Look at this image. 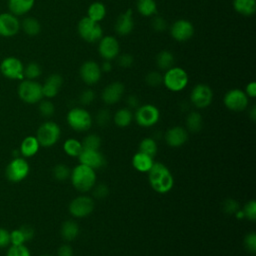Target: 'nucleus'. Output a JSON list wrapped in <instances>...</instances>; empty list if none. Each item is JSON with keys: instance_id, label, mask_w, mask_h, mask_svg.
I'll use <instances>...</instances> for the list:
<instances>
[{"instance_id": "9d476101", "label": "nucleus", "mask_w": 256, "mask_h": 256, "mask_svg": "<svg viewBox=\"0 0 256 256\" xmlns=\"http://www.w3.org/2000/svg\"><path fill=\"white\" fill-rule=\"evenodd\" d=\"M223 103L227 109L234 112H240L247 108L249 97L243 90L234 88L226 92L223 98Z\"/></svg>"}, {"instance_id": "3c124183", "label": "nucleus", "mask_w": 256, "mask_h": 256, "mask_svg": "<svg viewBox=\"0 0 256 256\" xmlns=\"http://www.w3.org/2000/svg\"><path fill=\"white\" fill-rule=\"evenodd\" d=\"M118 64L123 67V68H128L130 67L133 62H134V58L131 54H122V55H118Z\"/></svg>"}, {"instance_id": "423d86ee", "label": "nucleus", "mask_w": 256, "mask_h": 256, "mask_svg": "<svg viewBox=\"0 0 256 256\" xmlns=\"http://www.w3.org/2000/svg\"><path fill=\"white\" fill-rule=\"evenodd\" d=\"M61 136V129L59 125L53 121H46L42 123L36 132V138L43 147H51L56 144Z\"/></svg>"}, {"instance_id": "393cba45", "label": "nucleus", "mask_w": 256, "mask_h": 256, "mask_svg": "<svg viewBox=\"0 0 256 256\" xmlns=\"http://www.w3.org/2000/svg\"><path fill=\"white\" fill-rule=\"evenodd\" d=\"M40 148V144L36 136H27L25 137L20 144V153L25 158L34 156Z\"/></svg>"}, {"instance_id": "6e6d98bb", "label": "nucleus", "mask_w": 256, "mask_h": 256, "mask_svg": "<svg viewBox=\"0 0 256 256\" xmlns=\"http://www.w3.org/2000/svg\"><path fill=\"white\" fill-rule=\"evenodd\" d=\"M20 230L22 231L26 241H29V240H31L33 238V236H34V229L31 226L24 225V226L20 227Z\"/></svg>"}, {"instance_id": "aec40b11", "label": "nucleus", "mask_w": 256, "mask_h": 256, "mask_svg": "<svg viewBox=\"0 0 256 256\" xmlns=\"http://www.w3.org/2000/svg\"><path fill=\"white\" fill-rule=\"evenodd\" d=\"M165 142L170 147H180L188 140V132L181 126H173L169 128L164 135Z\"/></svg>"}, {"instance_id": "864d4df0", "label": "nucleus", "mask_w": 256, "mask_h": 256, "mask_svg": "<svg viewBox=\"0 0 256 256\" xmlns=\"http://www.w3.org/2000/svg\"><path fill=\"white\" fill-rule=\"evenodd\" d=\"M57 256H73V248L69 244H63L58 248Z\"/></svg>"}, {"instance_id": "2eb2a0df", "label": "nucleus", "mask_w": 256, "mask_h": 256, "mask_svg": "<svg viewBox=\"0 0 256 256\" xmlns=\"http://www.w3.org/2000/svg\"><path fill=\"white\" fill-rule=\"evenodd\" d=\"M98 52L104 60L116 59L120 53V44L114 36H102L98 44Z\"/></svg>"}, {"instance_id": "8fccbe9b", "label": "nucleus", "mask_w": 256, "mask_h": 256, "mask_svg": "<svg viewBox=\"0 0 256 256\" xmlns=\"http://www.w3.org/2000/svg\"><path fill=\"white\" fill-rule=\"evenodd\" d=\"M151 25H152V28L157 32H163L167 28V23H166L165 19L161 16H155L152 19V24Z\"/></svg>"}, {"instance_id": "09e8293b", "label": "nucleus", "mask_w": 256, "mask_h": 256, "mask_svg": "<svg viewBox=\"0 0 256 256\" xmlns=\"http://www.w3.org/2000/svg\"><path fill=\"white\" fill-rule=\"evenodd\" d=\"M10 242L12 245H20V244H24L26 242L25 237H24L22 231L20 230V228L15 229L10 233Z\"/></svg>"}, {"instance_id": "052dcab7", "label": "nucleus", "mask_w": 256, "mask_h": 256, "mask_svg": "<svg viewBox=\"0 0 256 256\" xmlns=\"http://www.w3.org/2000/svg\"><path fill=\"white\" fill-rule=\"evenodd\" d=\"M41 256H52V255H41Z\"/></svg>"}, {"instance_id": "72a5a7b5", "label": "nucleus", "mask_w": 256, "mask_h": 256, "mask_svg": "<svg viewBox=\"0 0 256 256\" xmlns=\"http://www.w3.org/2000/svg\"><path fill=\"white\" fill-rule=\"evenodd\" d=\"M138 12L144 17H150L156 14L157 5L155 0H138L136 3Z\"/></svg>"}, {"instance_id": "bf43d9fd", "label": "nucleus", "mask_w": 256, "mask_h": 256, "mask_svg": "<svg viewBox=\"0 0 256 256\" xmlns=\"http://www.w3.org/2000/svg\"><path fill=\"white\" fill-rule=\"evenodd\" d=\"M249 115H250V118L252 119V121H255L256 120V108L255 106H253L249 112Z\"/></svg>"}, {"instance_id": "a18cd8bd", "label": "nucleus", "mask_w": 256, "mask_h": 256, "mask_svg": "<svg viewBox=\"0 0 256 256\" xmlns=\"http://www.w3.org/2000/svg\"><path fill=\"white\" fill-rule=\"evenodd\" d=\"M244 247L250 253L256 252V234L254 232H250L246 234L244 238Z\"/></svg>"}, {"instance_id": "c85d7f7f", "label": "nucleus", "mask_w": 256, "mask_h": 256, "mask_svg": "<svg viewBox=\"0 0 256 256\" xmlns=\"http://www.w3.org/2000/svg\"><path fill=\"white\" fill-rule=\"evenodd\" d=\"M21 29L29 36H36L41 31V24L34 17H25L21 21Z\"/></svg>"}, {"instance_id": "a211bd4d", "label": "nucleus", "mask_w": 256, "mask_h": 256, "mask_svg": "<svg viewBox=\"0 0 256 256\" xmlns=\"http://www.w3.org/2000/svg\"><path fill=\"white\" fill-rule=\"evenodd\" d=\"M79 162L92 169H100L105 166L106 160L104 155L99 150H88L83 149L81 154L78 156Z\"/></svg>"}, {"instance_id": "39448f33", "label": "nucleus", "mask_w": 256, "mask_h": 256, "mask_svg": "<svg viewBox=\"0 0 256 256\" xmlns=\"http://www.w3.org/2000/svg\"><path fill=\"white\" fill-rule=\"evenodd\" d=\"M66 120L69 127L78 132L89 130L93 122L90 112L82 107H74L70 109L67 113Z\"/></svg>"}, {"instance_id": "4d7b16f0", "label": "nucleus", "mask_w": 256, "mask_h": 256, "mask_svg": "<svg viewBox=\"0 0 256 256\" xmlns=\"http://www.w3.org/2000/svg\"><path fill=\"white\" fill-rule=\"evenodd\" d=\"M126 103L130 108H137L139 106V100L137 98V96L135 95H130L127 97V100H126Z\"/></svg>"}, {"instance_id": "58836bf2", "label": "nucleus", "mask_w": 256, "mask_h": 256, "mask_svg": "<svg viewBox=\"0 0 256 256\" xmlns=\"http://www.w3.org/2000/svg\"><path fill=\"white\" fill-rule=\"evenodd\" d=\"M241 211H242L244 218H246L250 221H255V219H256V202H255V200H250L247 203H245V205Z\"/></svg>"}, {"instance_id": "6ab92c4d", "label": "nucleus", "mask_w": 256, "mask_h": 256, "mask_svg": "<svg viewBox=\"0 0 256 256\" xmlns=\"http://www.w3.org/2000/svg\"><path fill=\"white\" fill-rule=\"evenodd\" d=\"M124 85L121 82L115 81L108 84L101 93V98L103 102L107 105H113L120 101L124 94Z\"/></svg>"}, {"instance_id": "7ed1b4c3", "label": "nucleus", "mask_w": 256, "mask_h": 256, "mask_svg": "<svg viewBox=\"0 0 256 256\" xmlns=\"http://www.w3.org/2000/svg\"><path fill=\"white\" fill-rule=\"evenodd\" d=\"M189 77L187 72L177 66H173L163 74L164 86L172 92H180L188 85Z\"/></svg>"}, {"instance_id": "c9c22d12", "label": "nucleus", "mask_w": 256, "mask_h": 256, "mask_svg": "<svg viewBox=\"0 0 256 256\" xmlns=\"http://www.w3.org/2000/svg\"><path fill=\"white\" fill-rule=\"evenodd\" d=\"M81 143H82L83 149L99 150L102 140H101V137L97 134H88L83 138Z\"/></svg>"}, {"instance_id": "f704fd0d", "label": "nucleus", "mask_w": 256, "mask_h": 256, "mask_svg": "<svg viewBox=\"0 0 256 256\" xmlns=\"http://www.w3.org/2000/svg\"><path fill=\"white\" fill-rule=\"evenodd\" d=\"M158 151L156 141L151 137L143 138L139 143V152L145 153L151 157H154Z\"/></svg>"}, {"instance_id": "4be33fe9", "label": "nucleus", "mask_w": 256, "mask_h": 256, "mask_svg": "<svg viewBox=\"0 0 256 256\" xmlns=\"http://www.w3.org/2000/svg\"><path fill=\"white\" fill-rule=\"evenodd\" d=\"M134 28V21H133V13L131 9L126 10L125 12L121 13L115 22V31L120 36L129 35Z\"/></svg>"}, {"instance_id": "f257e3e1", "label": "nucleus", "mask_w": 256, "mask_h": 256, "mask_svg": "<svg viewBox=\"0 0 256 256\" xmlns=\"http://www.w3.org/2000/svg\"><path fill=\"white\" fill-rule=\"evenodd\" d=\"M148 173L151 188L160 194L171 191L174 186V178L168 167L160 162H154Z\"/></svg>"}, {"instance_id": "dca6fc26", "label": "nucleus", "mask_w": 256, "mask_h": 256, "mask_svg": "<svg viewBox=\"0 0 256 256\" xmlns=\"http://www.w3.org/2000/svg\"><path fill=\"white\" fill-rule=\"evenodd\" d=\"M170 34L174 40L178 42H185L194 35V26L188 20L179 19L171 25Z\"/></svg>"}, {"instance_id": "37998d69", "label": "nucleus", "mask_w": 256, "mask_h": 256, "mask_svg": "<svg viewBox=\"0 0 256 256\" xmlns=\"http://www.w3.org/2000/svg\"><path fill=\"white\" fill-rule=\"evenodd\" d=\"M112 119L111 113L108 109H101L96 115V122L100 127H106Z\"/></svg>"}, {"instance_id": "13d9d810", "label": "nucleus", "mask_w": 256, "mask_h": 256, "mask_svg": "<svg viewBox=\"0 0 256 256\" xmlns=\"http://www.w3.org/2000/svg\"><path fill=\"white\" fill-rule=\"evenodd\" d=\"M100 69H101V72H104V73H108L112 70V65L110 63V61L108 60H105L102 65L100 66Z\"/></svg>"}, {"instance_id": "6e6552de", "label": "nucleus", "mask_w": 256, "mask_h": 256, "mask_svg": "<svg viewBox=\"0 0 256 256\" xmlns=\"http://www.w3.org/2000/svg\"><path fill=\"white\" fill-rule=\"evenodd\" d=\"M136 123L141 127H152L160 119L159 109L152 104H144L138 106L133 115Z\"/></svg>"}, {"instance_id": "2f4dec72", "label": "nucleus", "mask_w": 256, "mask_h": 256, "mask_svg": "<svg viewBox=\"0 0 256 256\" xmlns=\"http://www.w3.org/2000/svg\"><path fill=\"white\" fill-rule=\"evenodd\" d=\"M187 129L192 133H197L202 129L203 118L199 112L192 111L187 115L186 118Z\"/></svg>"}, {"instance_id": "49530a36", "label": "nucleus", "mask_w": 256, "mask_h": 256, "mask_svg": "<svg viewBox=\"0 0 256 256\" xmlns=\"http://www.w3.org/2000/svg\"><path fill=\"white\" fill-rule=\"evenodd\" d=\"M93 189V195L97 199H103L108 196L109 194V188L106 184H95V186L92 188Z\"/></svg>"}, {"instance_id": "a19ab883", "label": "nucleus", "mask_w": 256, "mask_h": 256, "mask_svg": "<svg viewBox=\"0 0 256 256\" xmlns=\"http://www.w3.org/2000/svg\"><path fill=\"white\" fill-rule=\"evenodd\" d=\"M145 82L151 87H158L163 84V75L158 71H151L146 75Z\"/></svg>"}, {"instance_id": "cd10ccee", "label": "nucleus", "mask_w": 256, "mask_h": 256, "mask_svg": "<svg viewBox=\"0 0 256 256\" xmlns=\"http://www.w3.org/2000/svg\"><path fill=\"white\" fill-rule=\"evenodd\" d=\"M132 120H133V113L129 108H126V107L118 109L113 115L114 124L120 128H125L129 126Z\"/></svg>"}, {"instance_id": "b1692460", "label": "nucleus", "mask_w": 256, "mask_h": 256, "mask_svg": "<svg viewBox=\"0 0 256 256\" xmlns=\"http://www.w3.org/2000/svg\"><path fill=\"white\" fill-rule=\"evenodd\" d=\"M153 164V157L145 153L138 151L132 157V166L139 172H148Z\"/></svg>"}, {"instance_id": "f8f14e48", "label": "nucleus", "mask_w": 256, "mask_h": 256, "mask_svg": "<svg viewBox=\"0 0 256 256\" xmlns=\"http://www.w3.org/2000/svg\"><path fill=\"white\" fill-rule=\"evenodd\" d=\"M213 99L212 89L206 84H197L193 87L190 93V101L198 109L208 107Z\"/></svg>"}, {"instance_id": "9b49d317", "label": "nucleus", "mask_w": 256, "mask_h": 256, "mask_svg": "<svg viewBox=\"0 0 256 256\" xmlns=\"http://www.w3.org/2000/svg\"><path fill=\"white\" fill-rule=\"evenodd\" d=\"M29 164L22 157L14 158L6 168V177L11 182H20L29 174Z\"/></svg>"}, {"instance_id": "5701e85b", "label": "nucleus", "mask_w": 256, "mask_h": 256, "mask_svg": "<svg viewBox=\"0 0 256 256\" xmlns=\"http://www.w3.org/2000/svg\"><path fill=\"white\" fill-rule=\"evenodd\" d=\"M35 4V0H8V11L17 17L24 16L30 12Z\"/></svg>"}, {"instance_id": "ddd939ff", "label": "nucleus", "mask_w": 256, "mask_h": 256, "mask_svg": "<svg viewBox=\"0 0 256 256\" xmlns=\"http://www.w3.org/2000/svg\"><path fill=\"white\" fill-rule=\"evenodd\" d=\"M94 201L91 197L82 195L74 198L69 204V212L76 218H84L89 216L94 210Z\"/></svg>"}, {"instance_id": "ea45409f", "label": "nucleus", "mask_w": 256, "mask_h": 256, "mask_svg": "<svg viewBox=\"0 0 256 256\" xmlns=\"http://www.w3.org/2000/svg\"><path fill=\"white\" fill-rule=\"evenodd\" d=\"M38 109L43 117H51L55 112V106L49 99L41 100L39 102Z\"/></svg>"}, {"instance_id": "5fc2aeb1", "label": "nucleus", "mask_w": 256, "mask_h": 256, "mask_svg": "<svg viewBox=\"0 0 256 256\" xmlns=\"http://www.w3.org/2000/svg\"><path fill=\"white\" fill-rule=\"evenodd\" d=\"M245 94L250 98L256 97V83L254 81L249 82L245 87Z\"/></svg>"}, {"instance_id": "de8ad7c7", "label": "nucleus", "mask_w": 256, "mask_h": 256, "mask_svg": "<svg viewBox=\"0 0 256 256\" xmlns=\"http://www.w3.org/2000/svg\"><path fill=\"white\" fill-rule=\"evenodd\" d=\"M95 99V93L92 89H86L82 91V93L79 96V101L82 105H90Z\"/></svg>"}, {"instance_id": "7c9ffc66", "label": "nucleus", "mask_w": 256, "mask_h": 256, "mask_svg": "<svg viewBox=\"0 0 256 256\" xmlns=\"http://www.w3.org/2000/svg\"><path fill=\"white\" fill-rule=\"evenodd\" d=\"M174 62H175V57H174L173 53H171L168 50H163V51L159 52L156 56L157 67L161 70L166 71L169 68L173 67Z\"/></svg>"}, {"instance_id": "c03bdc74", "label": "nucleus", "mask_w": 256, "mask_h": 256, "mask_svg": "<svg viewBox=\"0 0 256 256\" xmlns=\"http://www.w3.org/2000/svg\"><path fill=\"white\" fill-rule=\"evenodd\" d=\"M222 207H223V211L226 213V214H236L239 210H240V206H239V203L234 200V199H226L223 204H222Z\"/></svg>"}, {"instance_id": "f3484780", "label": "nucleus", "mask_w": 256, "mask_h": 256, "mask_svg": "<svg viewBox=\"0 0 256 256\" xmlns=\"http://www.w3.org/2000/svg\"><path fill=\"white\" fill-rule=\"evenodd\" d=\"M101 74L100 65L93 60L85 61L79 69L80 78L87 85H94L98 83L101 78Z\"/></svg>"}, {"instance_id": "a878e982", "label": "nucleus", "mask_w": 256, "mask_h": 256, "mask_svg": "<svg viewBox=\"0 0 256 256\" xmlns=\"http://www.w3.org/2000/svg\"><path fill=\"white\" fill-rule=\"evenodd\" d=\"M79 233H80V227L75 221L66 220L65 222H63L60 229V234L62 239L68 242L73 241L77 238Z\"/></svg>"}, {"instance_id": "473e14b6", "label": "nucleus", "mask_w": 256, "mask_h": 256, "mask_svg": "<svg viewBox=\"0 0 256 256\" xmlns=\"http://www.w3.org/2000/svg\"><path fill=\"white\" fill-rule=\"evenodd\" d=\"M63 150L70 157H78L83 150L82 143L78 139L68 138L63 144Z\"/></svg>"}, {"instance_id": "1a4fd4ad", "label": "nucleus", "mask_w": 256, "mask_h": 256, "mask_svg": "<svg viewBox=\"0 0 256 256\" xmlns=\"http://www.w3.org/2000/svg\"><path fill=\"white\" fill-rule=\"evenodd\" d=\"M0 72L7 79L23 80L24 79V64L17 57L8 56L1 61Z\"/></svg>"}, {"instance_id": "4c0bfd02", "label": "nucleus", "mask_w": 256, "mask_h": 256, "mask_svg": "<svg viewBox=\"0 0 256 256\" xmlns=\"http://www.w3.org/2000/svg\"><path fill=\"white\" fill-rule=\"evenodd\" d=\"M70 174H71V170L69 169V167L62 163L55 165L52 170V175L54 179H56L57 181L67 180L68 178H70Z\"/></svg>"}, {"instance_id": "0eeeda50", "label": "nucleus", "mask_w": 256, "mask_h": 256, "mask_svg": "<svg viewBox=\"0 0 256 256\" xmlns=\"http://www.w3.org/2000/svg\"><path fill=\"white\" fill-rule=\"evenodd\" d=\"M77 31L80 37L89 43L99 41L103 36L102 27L98 22L91 20L90 18L83 17L77 25Z\"/></svg>"}, {"instance_id": "412c9836", "label": "nucleus", "mask_w": 256, "mask_h": 256, "mask_svg": "<svg viewBox=\"0 0 256 256\" xmlns=\"http://www.w3.org/2000/svg\"><path fill=\"white\" fill-rule=\"evenodd\" d=\"M62 84H63V78L61 75L57 73L49 75L46 78L44 84L42 85L43 97H46L47 99L54 98L58 94L60 88L62 87Z\"/></svg>"}, {"instance_id": "20e7f679", "label": "nucleus", "mask_w": 256, "mask_h": 256, "mask_svg": "<svg viewBox=\"0 0 256 256\" xmlns=\"http://www.w3.org/2000/svg\"><path fill=\"white\" fill-rule=\"evenodd\" d=\"M17 93L19 98L27 104H36L43 99L42 84L36 80H21L17 88Z\"/></svg>"}, {"instance_id": "c756f323", "label": "nucleus", "mask_w": 256, "mask_h": 256, "mask_svg": "<svg viewBox=\"0 0 256 256\" xmlns=\"http://www.w3.org/2000/svg\"><path fill=\"white\" fill-rule=\"evenodd\" d=\"M106 16V7L101 2H93L87 10V17L95 22H100Z\"/></svg>"}, {"instance_id": "79ce46f5", "label": "nucleus", "mask_w": 256, "mask_h": 256, "mask_svg": "<svg viewBox=\"0 0 256 256\" xmlns=\"http://www.w3.org/2000/svg\"><path fill=\"white\" fill-rule=\"evenodd\" d=\"M6 256H31V253L24 244L11 245L7 251Z\"/></svg>"}, {"instance_id": "603ef678", "label": "nucleus", "mask_w": 256, "mask_h": 256, "mask_svg": "<svg viewBox=\"0 0 256 256\" xmlns=\"http://www.w3.org/2000/svg\"><path fill=\"white\" fill-rule=\"evenodd\" d=\"M10 243V232L0 227V248L7 247Z\"/></svg>"}, {"instance_id": "e433bc0d", "label": "nucleus", "mask_w": 256, "mask_h": 256, "mask_svg": "<svg viewBox=\"0 0 256 256\" xmlns=\"http://www.w3.org/2000/svg\"><path fill=\"white\" fill-rule=\"evenodd\" d=\"M42 73L41 67L36 62H30L26 66H24V79L35 80Z\"/></svg>"}, {"instance_id": "f03ea898", "label": "nucleus", "mask_w": 256, "mask_h": 256, "mask_svg": "<svg viewBox=\"0 0 256 256\" xmlns=\"http://www.w3.org/2000/svg\"><path fill=\"white\" fill-rule=\"evenodd\" d=\"M96 178L95 170L81 163L75 166L70 174V180L73 187L82 193L92 190L96 184Z\"/></svg>"}, {"instance_id": "4468645a", "label": "nucleus", "mask_w": 256, "mask_h": 256, "mask_svg": "<svg viewBox=\"0 0 256 256\" xmlns=\"http://www.w3.org/2000/svg\"><path fill=\"white\" fill-rule=\"evenodd\" d=\"M21 29V21L19 17L8 12L0 13V36L13 37Z\"/></svg>"}, {"instance_id": "bb28decb", "label": "nucleus", "mask_w": 256, "mask_h": 256, "mask_svg": "<svg viewBox=\"0 0 256 256\" xmlns=\"http://www.w3.org/2000/svg\"><path fill=\"white\" fill-rule=\"evenodd\" d=\"M233 8L243 16H252L256 11V0H233Z\"/></svg>"}]
</instances>
